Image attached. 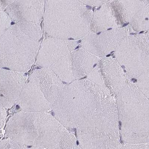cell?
<instances>
[{"instance_id": "obj_22", "label": "cell", "mask_w": 149, "mask_h": 149, "mask_svg": "<svg viewBox=\"0 0 149 149\" xmlns=\"http://www.w3.org/2000/svg\"><path fill=\"white\" fill-rule=\"evenodd\" d=\"M79 48V46H77V47L75 49V50Z\"/></svg>"}, {"instance_id": "obj_3", "label": "cell", "mask_w": 149, "mask_h": 149, "mask_svg": "<svg viewBox=\"0 0 149 149\" xmlns=\"http://www.w3.org/2000/svg\"><path fill=\"white\" fill-rule=\"evenodd\" d=\"M109 91L70 83L52 105L54 117L66 128L77 129L88 120L109 96Z\"/></svg>"}, {"instance_id": "obj_19", "label": "cell", "mask_w": 149, "mask_h": 149, "mask_svg": "<svg viewBox=\"0 0 149 149\" xmlns=\"http://www.w3.org/2000/svg\"><path fill=\"white\" fill-rule=\"evenodd\" d=\"M86 7L87 8L89 9H91L92 8L91 7V6H88V5H87V6H86Z\"/></svg>"}, {"instance_id": "obj_15", "label": "cell", "mask_w": 149, "mask_h": 149, "mask_svg": "<svg viewBox=\"0 0 149 149\" xmlns=\"http://www.w3.org/2000/svg\"><path fill=\"white\" fill-rule=\"evenodd\" d=\"M6 115V109L0 106V130L4 126Z\"/></svg>"}, {"instance_id": "obj_8", "label": "cell", "mask_w": 149, "mask_h": 149, "mask_svg": "<svg viewBox=\"0 0 149 149\" xmlns=\"http://www.w3.org/2000/svg\"><path fill=\"white\" fill-rule=\"evenodd\" d=\"M29 81L38 87L52 105L64 87L63 82L49 68H42L34 71Z\"/></svg>"}, {"instance_id": "obj_32", "label": "cell", "mask_w": 149, "mask_h": 149, "mask_svg": "<svg viewBox=\"0 0 149 149\" xmlns=\"http://www.w3.org/2000/svg\"><path fill=\"white\" fill-rule=\"evenodd\" d=\"M113 52H114V51H112V52H111V54L113 53Z\"/></svg>"}, {"instance_id": "obj_23", "label": "cell", "mask_w": 149, "mask_h": 149, "mask_svg": "<svg viewBox=\"0 0 149 149\" xmlns=\"http://www.w3.org/2000/svg\"><path fill=\"white\" fill-rule=\"evenodd\" d=\"M122 68L123 69H125V67L124 66H122Z\"/></svg>"}, {"instance_id": "obj_7", "label": "cell", "mask_w": 149, "mask_h": 149, "mask_svg": "<svg viewBox=\"0 0 149 149\" xmlns=\"http://www.w3.org/2000/svg\"><path fill=\"white\" fill-rule=\"evenodd\" d=\"M45 1H14L5 8L11 21L39 24L44 15Z\"/></svg>"}, {"instance_id": "obj_21", "label": "cell", "mask_w": 149, "mask_h": 149, "mask_svg": "<svg viewBox=\"0 0 149 149\" xmlns=\"http://www.w3.org/2000/svg\"><path fill=\"white\" fill-rule=\"evenodd\" d=\"M81 40H79V41H78L77 42V43H81Z\"/></svg>"}, {"instance_id": "obj_11", "label": "cell", "mask_w": 149, "mask_h": 149, "mask_svg": "<svg viewBox=\"0 0 149 149\" xmlns=\"http://www.w3.org/2000/svg\"><path fill=\"white\" fill-rule=\"evenodd\" d=\"M51 149H82L79 144L76 137L69 132Z\"/></svg>"}, {"instance_id": "obj_12", "label": "cell", "mask_w": 149, "mask_h": 149, "mask_svg": "<svg viewBox=\"0 0 149 149\" xmlns=\"http://www.w3.org/2000/svg\"><path fill=\"white\" fill-rule=\"evenodd\" d=\"M25 147L26 146L9 138L0 141V149H24Z\"/></svg>"}, {"instance_id": "obj_4", "label": "cell", "mask_w": 149, "mask_h": 149, "mask_svg": "<svg viewBox=\"0 0 149 149\" xmlns=\"http://www.w3.org/2000/svg\"><path fill=\"white\" fill-rule=\"evenodd\" d=\"M120 135L125 143H148L149 100L141 91L127 88L116 96Z\"/></svg>"}, {"instance_id": "obj_10", "label": "cell", "mask_w": 149, "mask_h": 149, "mask_svg": "<svg viewBox=\"0 0 149 149\" xmlns=\"http://www.w3.org/2000/svg\"><path fill=\"white\" fill-rule=\"evenodd\" d=\"M66 51V45L60 38H47L40 45L36 63L42 68H50L61 59Z\"/></svg>"}, {"instance_id": "obj_26", "label": "cell", "mask_w": 149, "mask_h": 149, "mask_svg": "<svg viewBox=\"0 0 149 149\" xmlns=\"http://www.w3.org/2000/svg\"><path fill=\"white\" fill-rule=\"evenodd\" d=\"M101 32H99V33H97V35H100V34H101Z\"/></svg>"}, {"instance_id": "obj_20", "label": "cell", "mask_w": 149, "mask_h": 149, "mask_svg": "<svg viewBox=\"0 0 149 149\" xmlns=\"http://www.w3.org/2000/svg\"><path fill=\"white\" fill-rule=\"evenodd\" d=\"M131 35H136V34H134V33H131V34H130Z\"/></svg>"}, {"instance_id": "obj_2", "label": "cell", "mask_w": 149, "mask_h": 149, "mask_svg": "<svg viewBox=\"0 0 149 149\" xmlns=\"http://www.w3.org/2000/svg\"><path fill=\"white\" fill-rule=\"evenodd\" d=\"M42 32L39 24L18 23L0 37V68L26 72L36 60Z\"/></svg>"}, {"instance_id": "obj_27", "label": "cell", "mask_w": 149, "mask_h": 149, "mask_svg": "<svg viewBox=\"0 0 149 149\" xmlns=\"http://www.w3.org/2000/svg\"><path fill=\"white\" fill-rule=\"evenodd\" d=\"M110 56H111V55H107L106 57H109Z\"/></svg>"}, {"instance_id": "obj_9", "label": "cell", "mask_w": 149, "mask_h": 149, "mask_svg": "<svg viewBox=\"0 0 149 149\" xmlns=\"http://www.w3.org/2000/svg\"><path fill=\"white\" fill-rule=\"evenodd\" d=\"M17 102L22 112H47L52 108L40 90L29 81L24 87Z\"/></svg>"}, {"instance_id": "obj_1", "label": "cell", "mask_w": 149, "mask_h": 149, "mask_svg": "<svg viewBox=\"0 0 149 149\" xmlns=\"http://www.w3.org/2000/svg\"><path fill=\"white\" fill-rule=\"evenodd\" d=\"M69 131L48 112H20L6 125V135L27 147L51 149Z\"/></svg>"}, {"instance_id": "obj_17", "label": "cell", "mask_w": 149, "mask_h": 149, "mask_svg": "<svg viewBox=\"0 0 149 149\" xmlns=\"http://www.w3.org/2000/svg\"><path fill=\"white\" fill-rule=\"evenodd\" d=\"M24 149H46L43 148L37 147H25Z\"/></svg>"}, {"instance_id": "obj_30", "label": "cell", "mask_w": 149, "mask_h": 149, "mask_svg": "<svg viewBox=\"0 0 149 149\" xmlns=\"http://www.w3.org/2000/svg\"><path fill=\"white\" fill-rule=\"evenodd\" d=\"M95 7H94V8H93V12H94V8H95Z\"/></svg>"}, {"instance_id": "obj_14", "label": "cell", "mask_w": 149, "mask_h": 149, "mask_svg": "<svg viewBox=\"0 0 149 149\" xmlns=\"http://www.w3.org/2000/svg\"><path fill=\"white\" fill-rule=\"evenodd\" d=\"M115 149H149L148 143L132 144L124 143L120 144Z\"/></svg>"}, {"instance_id": "obj_29", "label": "cell", "mask_w": 149, "mask_h": 149, "mask_svg": "<svg viewBox=\"0 0 149 149\" xmlns=\"http://www.w3.org/2000/svg\"><path fill=\"white\" fill-rule=\"evenodd\" d=\"M111 29H112V28H109V29H108L107 30H111Z\"/></svg>"}, {"instance_id": "obj_28", "label": "cell", "mask_w": 149, "mask_h": 149, "mask_svg": "<svg viewBox=\"0 0 149 149\" xmlns=\"http://www.w3.org/2000/svg\"><path fill=\"white\" fill-rule=\"evenodd\" d=\"M101 8V6H100V7L98 9H97V10H99L100 8Z\"/></svg>"}, {"instance_id": "obj_34", "label": "cell", "mask_w": 149, "mask_h": 149, "mask_svg": "<svg viewBox=\"0 0 149 149\" xmlns=\"http://www.w3.org/2000/svg\"><path fill=\"white\" fill-rule=\"evenodd\" d=\"M113 54H112V55H111V56H113Z\"/></svg>"}, {"instance_id": "obj_33", "label": "cell", "mask_w": 149, "mask_h": 149, "mask_svg": "<svg viewBox=\"0 0 149 149\" xmlns=\"http://www.w3.org/2000/svg\"><path fill=\"white\" fill-rule=\"evenodd\" d=\"M124 72H126V70H124Z\"/></svg>"}, {"instance_id": "obj_25", "label": "cell", "mask_w": 149, "mask_h": 149, "mask_svg": "<svg viewBox=\"0 0 149 149\" xmlns=\"http://www.w3.org/2000/svg\"><path fill=\"white\" fill-rule=\"evenodd\" d=\"M97 64H95L94 66H93V68H94V67H95L96 66H97Z\"/></svg>"}, {"instance_id": "obj_24", "label": "cell", "mask_w": 149, "mask_h": 149, "mask_svg": "<svg viewBox=\"0 0 149 149\" xmlns=\"http://www.w3.org/2000/svg\"><path fill=\"white\" fill-rule=\"evenodd\" d=\"M143 32H144V31H141V32H140V33H139V34H142V33H143Z\"/></svg>"}, {"instance_id": "obj_31", "label": "cell", "mask_w": 149, "mask_h": 149, "mask_svg": "<svg viewBox=\"0 0 149 149\" xmlns=\"http://www.w3.org/2000/svg\"><path fill=\"white\" fill-rule=\"evenodd\" d=\"M148 18H146V20H148Z\"/></svg>"}, {"instance_id": "obj_16", "label": "cell", "mask_w": 149, "mask_h": 149, "mask_svg": "<svg viewBox=\"0 0 149 149\" xmlns=\"http://www.w3.org/2000/svg\"><path fill=\"white\" fill-rule=\"evenodd\" d=\"M6 8L4 1H0V11H2L4 8Z\"/></svg>"}, {"instance_id": "obj_18", "label": "cell", "mask_w": 149, "mask_h": 149, "mask_svg": "<svg viewBox=\"0 0 149 149\" xmlns=\"http://www.w3.org/2000/svg\"><path fill=\"white\" fill-rule=\"evenodd\" d=\"M129 24V23H126L125 24H124L123 25V27H124L125 26H127L128 24Z\"/></svg>"}, {"instance_id": "obj_5", "label": "cell", "mask_w": 149, "mask_h": 149, "mask_svg": "<svg viewBox=\"0 0 149 149\" xmlns=\"http://www.w3.org/2000/svg\"><path fill=\"white\" fill-rule=\"evenodd\" d=\"M114 97H108L86 122L76 129V138L81 149H115L119 146V121Z\"/></svg>"}, {"instance_id": "obj_6", "label": "cell", "mask_w": 149, "mask_h": 149, "mask_svg": "<svg viewBox=\"0 0 149 149\" xmlns=\"http://www.w3.org/2000/svg\"><path fill=\"white\" fill-rule=\"evenodd\" d=\"M25 72L0 68V106L10 108L17 101L26 83Z\"/></svg>"}, {"instance_id": "obj_13", "label": "cell", "mask_w": 149, "mask_h": 149, "mask_svg": "<svg viewBox=\"0 0 149 149\" xmlns=\"http://www.w3.org/2000/svg\"><path fill=\"white\" fill-rule=\"evenodd\" d=\"M11 22L7 13L0 11V37L11 26Z\"/></svg>"}]
</instances>
